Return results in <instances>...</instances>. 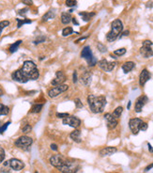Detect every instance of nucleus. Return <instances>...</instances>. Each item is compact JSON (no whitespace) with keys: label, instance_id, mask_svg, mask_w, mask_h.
Wrapping results in <instances>:
<instances>
[{"label":"nucleus","instance_id":"nucleus-39","mask_svg":"<svg viewBox=\"0 0 153 173\" xmlns=\"http://www.w3.org/2000/svg\"><path fill=\"white\" fill-rule=\"evenodd\" d=\"M5 156H6L5 150L3 149L1 146H0V164L3 163V161L5 160Z\"/></svg>","mask_w":153,"mask_h":173},{"label":"nucleus","instance_id":"nucleus-5","mask_svg":"<svg viewBox=\"0 0 153 173\" xmlns=\"http://www.w3.org/2000/svg\"><path fill=\"white\" fill-rule=\"evenodd\" d=\"M33 143V139L28 136H22L20 137H18L15 142L14 145L19 148V149H22L23 151H28L29 149V147L32 145Z\"/></svg>","mask_w":153,"mask_h":173},{"label":"nucleus","instance_id":"nucleus-30","mask_svg":"<svg viewBox=\"0 0 153 173\" xmlns=\"http://www.w3.org/2000/svg\"><path fill=\"white\" fill-rule=\"evenodd\" d=\"M122 112H123V107H122V106H117V107L114 110V112L112 113V115H113L116 119H118L120 118Z\"/></svg>","mask_w":153,"mask_h":173},{"label":"nucleus","instance_id":"nucleus-25","mask_svg":"<svg viewBox=\"0 0 153 173\" xmlns=\"http://www.w3.org/2000/svg\"><path fill=\"white\" fill-rule=\"evenodd\" d=\"M56 16V13H55V11L54 10H50L48 11L43 16H42V22H46L50 19H54Z\"/></svg>","mask_w":153,"mask_h":173},{"label":"nucleus","instance_id":"nucleus-50","mask_svg":"<svg viewBox=\"0 0 153 173\" xmlns=\"http://www.w3.org/2000/svg\"><path fill=\"white\" fill-rule=\"evenodd\" d=\"M87 37L86 36V37H82V38H80V39H78L77 41H76L75 42L76 43H78V42H80V41H84V40H87Z\"/></svg>","mask_w":153,"mask_h":173},{"label":"nucleus","instance_id":"nucleus-37","mask_svg":"<svg viewBox=\"0 0 153 173\" xmlns=\"http://www.w3.org/2000/svg\"><path fill=\"white\" fill-rule=\"evenodd\" d=\"M65 4H66L67 7L72 8V7H75V6H76V4H77V1H76V0H66Z\"/></svg>","mask_w":153,"mask_h":173},{"label":"nucleus","instance_id":"nucleus-15","mask_svg":"<svg viewBox=\"0 0 153 173\" xmlns=\"http://www.w3.org/2000/svg\"><path fill=\"white\" fill-rule=\"evenodd\" d=\"M65 161H66V159L63 156L58 155V154L53 155L52 157L50 158V164L52 165L53 167H55L56 168H57V169H59L64 165Z\"/></svg>","mask_w":153,"mask_h":173},{"label":"nucleus","instance_id":"nucleus-46","mask_svg":"<svg viewBox=\"0 0 153 173\" xmlns=\"http://www.w3.org/2000/svg\"><path fill=\"white\" fill-rule=\"evenodd\" d=\"M22 3L27 5V6H32L33 5V1L32 0H22Z\"/></svg>","mask_w":153,"mask_h":173},{"label":"nucleus","instance_id":"nucleus-44","mask_svg":"<svg viewBox=\"0 0 153 173\" xmlns=\"http://www.w3.org/2000/svg\"><path fill=\"white\" fill-rule=\"evenodd\" d=\"M147 127H148V125H147V123H146V122H142L141 123V125H140V131H147Z\"/></svg>","mask_w":153,"mask_h":173},{"label":"nucleus","instance_id":"nucleus-16","mask_svg":"<svg viewBox=\"0 0 153 173\" xmlns=\"http://www.w3.org/2000/svg\"><path fill=\"white\" fill-rule=\"evenodd\" d=\"M66 80H67V76L65 75V73H64L62 71H57V73H56V78L52 80L51 84L56 87V86L64 84Z\"/></svg>","mask_w":153,"mask_h":173},{"label":"nucleus","instance_id":"nucleus-41","mask_svg":"<svg viewBox=\"0 0 153 173\" xmlns=\"http://www.w3.org/2000/svg\"><path fill=\"white\" fill-rule=\"evenodd\" d=\"M10 124H11V121H8L5 123V124H2L1 126H0V134H3L7 130V128Z\"/></svg>","mask_w":153,"mask_h":173},{"label":"nucleus","instance_id":"nucleus-54","mask_svg":"<svg viewBox=\"0 0 153 173\" xmlns=\"http://www.w3.org/2000/svg\"><path fill=\"white\" fill-rule=\"evenodd\" d=\"M2 125V123H1V121H0V126H1Z\"/></svg>","mask_w":153,"mask_h":173},{"label":"nucleus","instance_id":"nucleus-52","mask_svg":"<svg viewBox=\"0 0 153 173\" xmlns=\"http://www.w3.org/2000/svg\"><path fill=\"white\" fill-rule=\"evenodd\" d=\"M71 21L73 22V24H76V26H77V24H78V22H77V21H76V19H75L74 17H73V18L71 19Z\"/></svg>","mask_w":153,"mask_h":173},{"label":"nucleus","instance_id":"nucleus-7","mask_svg":"<svg viewBox=\"0 0 153 173\" xmlns=\"http://www.w3.org/2000/svg\"><path fill=\"white\" fill-rule=\"evenodd\" d=\"M78 168H79V167L75 162L66 159L64 165L59 168V170L62 173H76L78 171Z\"/></svg>","mask_w":153,"mask_h":173},{"label":"nucleus","instance_id":"nucleus-12","mask_svg":"<svg viewBox=\"0 0 153 173\" xmlns=\"http://www.w3.org/2000/svg\"><path fill=\"white\" fill-rule=\"evenodd\" d=\"M104 119H105V121H106L107 128H108L109 130H113V129H115V128L117 126L118 120H117V119H116L112 114L106 113V114H104Z\"/></svg>","mask_w":153,"mask_h":173},{"label":"nucleus","instance_id":"nucleus-10","mask_svg":"<svg viewBox=\"0 0 153 173\" xmlns=\"http://www.w3.org/2000/svg\"><path fill=\"white\" fill-rule=\"evenodd\" d=\"M143 122V120L139 118H134L131 119L129 121V127L134 135H137L140 131V125Z\"/></svg>","mask_w":153,"mask_h":173},{"label":"nucleus","instance_id":"nucleus-49","mask_svg":"<svg viewBox=\"0 0 153 173\" xmlns=\"http://www.w3.org/2000/svg\"><path fill=\"white\" fill-rule=\"evenodd\" d=\"M152 167H153V163H152V164H150V165H148V166H147V167L145 168V171L147 172V171L150 170V169H151Z\"/></svg>","mask_w":153,"mask_h":173},{"label":"nucleus","instance_id":"nucleus-51","mask_svg":"<svg viewBox=\"0 0 153 173\" xmlns=\"http://www.w3.org/2000/svg\"><path fill=\"white\" fill-rule=\"evenodd\" d=\"M147 146H148V150H149V152H150V153H153V148H152V146L150 145V143H147Z\"/></svg>","mask_w":153,"mask_h":173},{"label":"nucleus","instance_id":"nucleus-2","mask_svg":"<svg viewBox=\"0 0 153 173\" xmlns=\"http://www.w3.org/2000/svg\"><path fill=\"white\" fill-rule=\"evenodd\" d=\"M21 71L28 80L35 81L40 77V71L37 68V65L31 60L24 61L21 68Z\"/></svg>","mask_w":153,"mask_h":173},{"label":"nucleus","instance_id":"nucleus-31","mask_svg":"<svg viewBox=\"0 0 153 173\" xmlns=\"http://www.w3.org/2000/svg\"><path fill=\"white\" fill-rule=\"evenodd\" d=\"M42 107H43V105H42V104H36V105H34V106H32L30 112H31V113H40V112L41 111Z\"/></svg>","mask_w":153,"mask_h":173},{"label":"nucleus","instance_id":"nucleus-17","mask_svg":"<svg viewBox=\"0 0 153 173\" xmlns=\"http://www.w3.org/2000/svg\"><path fill=\"white\" fill-rule=\"evenodd\" d=\"M10 161V166H11V168L15 170V171H20L22 170L23 167H24V164L23 161L17 159V158H11Z\"/></svg>","mask_w":153,"mask_h":173},{"label":"nucleus","instance_id":"nucleus-4","mask_svg":"<svg viewBox=\"0 0 153 173\" xmlns=\"http://www.w3.org/2000/svg\"><path fill=\"white\" fill-rule=\"evenodd\" d=\"M81 58H85L87 60L89 67H94L98 63L96 58L93 56V53H92L89 46H85L83 48V50L81 51Z\"/></svg>","mask_w":153,"mask_h":173},{"label":"nucleus","instance_id":"nucleus-20","mask_svg":"<svg viewBox=\"0 0 153 173\" xmlns=\"http://www.w3.org/2000/svg\"><path fill=\"white\" fill-rule=\"evenodd\" d=\"M117 152V149L116 147H105L104 149H101L100 151V155L101 157H104V156H109L112 155L114 154H116Z\"/></svg>","mask_w":153,"mask_h":173},{"label":"nucleus","instance_id":"nucleus-47","mask_svg":"<svg viewBox=\"0 0 153 173\" xmlns=\"http://www.w3.org/2000/svg\"><path fill=\"white\" fill-rule=\"evenodd\" d=\"M129 34H130V31H129V30H126V31H123V32H121V34H120L119 38L127 37V36H129Z\"/></svg>","mask_w":153,"mask_h":173},{"label":"nucleus","instance_id":"nucleus-14","mask_svg":"<svg viewBox=\"0 0 153 173\" xmlns=\"http://www.w3.org/2000/svg\"><path fill=\"white\" fill-rule=\"evenodd\" d=\"M11 78H12V80H14L18 83H21V84H24V83H27V82L29 81L27 77L24 76V75L21 71V69L16 70L11 73Z\"/></svg>","mask_w":153,"mask_h":173},{"label":"nucleus","instance_id":"nucleus-18","mask_svg":"<svg viewBox=\"0 0 153 173\" xmlns=\"http://www.w3.org/2000/svg\"><path fill=\"white\" fill-rule=\"evenodd\" d=\"M150 77H151V75L147 69L142 70L140 76H139V85L141 87H144L146 85V83L150 79Z\"/></svg>","mask_w":153,"mask_h":173},{"label":"nucleus","instance_id":"nucleus-8","mask_svg":"<svg viewBox=\"0 0 153 173\" xmlns=\"http://www.w3.org/2000/svg\"><path fill=\"white\" fill-rule=\"evenodd\" d=\"M62 123L64 125H69V126H70V127H72L74 129H77L81 125V119L79 118H77L76 116L69 115L68 117L63 119Z\"/></svg>","mask_w":153,"mask_h":173},{"label":"nucleus","instance_id":"nucleus-53","mask_svg":"<svg viewBox=\"0 0 153 173\" xmlns=\"http://www.w3.org/2000/svg\"><path fill=\"white\" fill-rule=\"evenodd\" d=\"M131 104H132L131 102H129V103H128V106H127V108H128V109H130V108H131Z\"/></svg>","mask_w":153,"mask_h":173},{"label":"nucleus","instance_id":"nucleus-29","mask_svg":"<svg viewBox=\"0 0 153 173\" xmlns=\"http://www.w3.org/2000/svg\"><path fill=\"white\" fill-rule=\"evenodd\" d=\"M10 113V108L7 106L0 104V116H6Z\"/></svg>","mask_w":153,"mask_h":173},{"label":"nucleus","instance_id":"nucleus-48","mask_svg":"<svg viewBox=\"0 0 153 173\" xmlns=\"http://www.w3.org/2000/svg\"><path fill=\"white\" fill-rule=\"evenodd\" d=\"M51 149H52L53 151H57L58 150V147L56 144H51Z\"/></svg>","mask_w":153,"mask_h":173},{"label":"nucleus","instance_id":"nucleus-43","mask_svg":"<svg viewBox=\"0 0 153 173\" xmlns=\"http://www.w3.org/2000/svg\"><path fill=\"white\" fill-rule=\"evenodd\" d=\"M77 81H78L77 71H73V75H72V82L75 84V83H77Z\"/></svg>","mask_w":153,"mask_h":173},{"label":"nucleus","instance_id":"nucleus-27","mask_svg":"<svg viewBox=\"0 0 153 173\" xmlns=\"http://www.w3.org/2000/svg\"><path fill=\"white\" fill-rule=\"evenodd\" d=\"M11 166H10V161H5L1 167V168H0V171L3 172V173H9L11 171Z\"/></svg>","mask_w":153,"mask_h":173},{"label":"nucleus","instance_id":"nucleus-45","mask_svg":"<svg viewBox=\"0 0 153 173\" xmlns=\"http://www.w3.org/2000/svg\"><path fill=\"white\" fill-rule=\"evenodd\" d=\"M70 114L69 113H57V117L58 119H65L66 117H68Z\"/></svg>","mask_w":153,"mask_h":173},{"label":"nucleus","instance_id":"nucleus-9","mask_svg":"<svg viewBox=\"0 0 153 173\" xmlns=\"http://www.w3.org/2000/svg\"><path fill=\"white\" fill-rule=\"evenodd\" d=\"M68 89H69V86H68V85H65V84L56 86V87H54V88H52L51 89L48 90V96H49L50 98H56V97H57L58 95H60L61 93L67 91Z\"/></svg>","mask_w":153,"mask_h":173},{"label":"nucleus","instance_id":"nucleus-36","mask_svg":"<svg viewBox=\"0 0 153 173\" xmlns=\"http://www.w3.org/2000/svg\"><path fill=\"white\" fill-rule=\"evenodd\" d=\"M74 104H75V106H76V108H77V109H81V108L84 107V105H83L82 101L80 100L79 98H76L75 99V100H74Z\"/></svg>","mask_w":153,"mask_h":173},{"label":"nucleus","instance_id":"nucleus-33","mask_svg":"<svg viewBox=\"0 0 153 173\" xmlns=\"http://www.w3.org/2000/svg\"><path fill=\"white\" fill-rule=\"evenodd\" d=\"M10 24H11V23H10V21H8V20H4V21L0 22V36H1V33H2L3 29L6 28L7 27H9Z\"/></svg>","mask_w":153,"mask_h":173},{"label":"nucleus","instance_id":"nucleus-42","mask_svg":"<svg viewBox=\"0 0 153 173\" xmlns=\"http://www.w3.org/2000/svg\"><path fill=\"white\" fill-rule=\"evenodd\" d=\"M45 37H42V36H40V37H38L33 42H34V44H39V43H41V42H44V41H45Z\"/></svg>","mask_w":153,"mask_h":173},{"label":"nucleus","instance_id":"nucleus-21","mask_svg":"<svg viewBox=\"0 0 153 173\" xmlns=\"http://www.w3.org/2000/svg\"><path fill=\"white\" fill-rule=\"evenodd\" d=\"M135 67V63L134 61H127L122 65V70L124 71V73H128L130 71H132Z\"/></svg>","mask_w":153,"mask_h":173},{"label":"nucleus","instance_id":"nucleus-35","mask_svg":"<svg viewBox=\"0 0 153 173\" xmlns=\"http://www.w3.org/2000/svg\"><path fill=\"white\" fill-rule=\"evenodd\" d=\"M31 131H32V127H31V125H29V124H25L24 126L22 127V133H23V134H28V133H30Z\"/></svg>","mask_w":153,"mask_h":173},{"label":"nucleus","instance_id":"nucleus-32","mask_svg":"<svg viewBox=\"0 0 153 173\" xmlns=\"http://www.w3.org/2000/svg\"><path fill=\"white\" fill-rule=\"evenodd\" d=\"M72 33H73V29H72L71 27H66L62 30V36H64V37H68V36H70Z\"/></svg>","mask_w":153,"mask_h":173},{"label":"nucleus","instance_id":"nucleus-3","mask_svg":"<svg viewBox=\"0 0 153 173\" xmlns=\"http://www.w3.org/2000/svg\"><path fill=\"white\" fill-rule=\"evenodd\" d=\"M123 31V24L120 19H116L111 24V30L106 35V40L109 42L115 41L117 38H119L121 32Z\"/></svg>","mask_w":153,"mask_h":173},{"label":"nucleus","instance_id":"nucleus-13","mask_svg":"<svg viewBox=\"0 0 153 173\" xmlns=\"http://www.w3.org/2000/svg\"><path fill=\"white\" fill-rule=\"evenodd\" d=\"M97 64L100 67V69H101V70L104 71L109 72V71H112L115 69L117 63L116 62H109L106 59H101V60L98 61Z\"/></svg>","mask_w":153,"mask_h":173},{"label":"nucleus","instance_id":"nucleus-34","mask_svg":"<svg viewBox=\"0 0 153 173\" xmlns=\"http://www.w3.org/2000/svg\"><path fill=\"white\" fill-rule=\"evenodd\" d=\"M126 52H127L126 48H119V49H117V50L114 51V55L117 56V57H121V56L125 55Z\"/></svg>","mask_w":153,"mask_h":173},{"label":"nucleus","instance_id":"nucleus-38","mask_svg":"<svg viewBox=\"0 0 153 173\" xmlns=\"http://www.w3.org/2000/svg\"><path fill=\"white\" fill-rule=\"evenodd\" d=\"M97 46H98V49H99V51H100V53H106V52H107V48H106V46L104 45L103 43L99 42Z\"/></svg>","mask_w":153,"mask_h":173},{"label":"nucleus","instance_id":"nucleus-19","mask_svg":"<svg viewBox=\"0 0 153 173\" xmlns=\"http://www.w3.org/2000/svg\"><path fill=\"white\" fill-rule=\"evenodd\" d=\"M91 79H92V75L91 72L85 71L82 72V75L80 76V81L82 83V85L84 86H88L91 83Z\"/></svg>","mask_w":153,"mask_h":173},{"label":"nucleus","instance_id":"nucleus-1","mask_svg":"<svg viewBox=\"0 0 153 173\" xmlns=\"http://www.w3.org/2000/svg\"><path fill=\"white\" fill-rule=\"evenodd\" d=\"M87 104L92 113L99 114L104 112V107L106 106V98L103 95L95 96L93 94H90L87 96Z\"/></svg>","mask_w":153,"mask_h":173},{"label":"nucleus","instance_id":"nucleus-26","mask_svg":"<svg viewBox=\"0 0 153 173\" xmlns=\"http://www.w3.org/2000/svg\"><path fill=\"white\" fill-rule=\"evenodd\" d=\"M22 42H23V41H22V40H19V41H15L14 43H12V44L10 46V48H9L10 52H11V53H15V52L18 50L19 46L22 44Z\"/></svg>","mask_w":153,"mask_h":173},{"label":"nucleus","instance_id":"nucleus-6","mask_svg":"<svg viewBox=\"0 0 153 173\" xmlns=\"http://www.w3.org/2000/svg\"><path fill=\"white\" fill-rule=\"evenodd\" d=\"M152 41L149 40H146L142 43V47L140 48V54L145 58H150L153 57V50H152Z\"/></svg>","mask_w":153,"mask_h":173},{"label":"nucleus","instance_id":"nucleus-28","mask_svg":"<svg viewBox=\"0 0 153 173\" xmlns=\"http://www.w3.org/2000/svg\"><path fill=\"white\" fill-rule=\"evenodd\" d=\"M16 21H17V28H20L23 26V24H31L32 23V21L29 20V19H28V18H25V19H16Z\"/></svg>","mask_w":153,"mask_h":173},{"label":"nucleus","instance_id":"nucleus-22","mask_svg":"<svg viewBox=\"0 0 153 173\" xmlns=\"http://www.w3.org/2000/svg\"><path fill=\"white\" fill-rule=\"evenodd\" d=\"M70 137L75 142V143H80L82 141L81 139V132L78 130V129H75L73 132L70 133Z\"/></svg>","mask_w":153,"mask_h":173},{"label":"nucleus","instance_id":"nucleus-11","mask_svg":"<svg viewBox=\"0 0 153 173\" xmlns=\"http://www.w3.org/2000/svg\"><path fill=\"white\" fill-rule=\"evenodd\" d=\"M148 102V98L146 95H141L140 97H138L135 101L134 104V111L136 113H140L143 109V107L145 106V105Z\"/></svg>","mask_w":153,"mask_h":173},{"label":"nucleus","instance_id":"nucleus-40","mask_svg":"<svg viewBox=\"0 0 153 173\" xmlns=\"http://www.w3.org/2000/svg\"><path fill=\"white\" fill-rule=\"evenodd\" d=\"M29 11V10H28V8H24V9H21V10H19L18 11V14L20 15V16H23V17H24L25 16V14H27L28 12Z\"/></svg>","mask_w":153,"mask_h":173},{"label":"nucleus","instance_id":"nucleus-24","mask_svg":"<svg viewBox=\"0 0 153 173\" xmlns=\"http://www.w3.org/2000/svg\"><path fill=\"white\" fill-rule=\"evenodd\" d=\"M79 15L82 17L83 21H85V22H88V21H90V20H91V19L96 15V13H95V12L81 11V12H79Z\"/></svg>","mask_w":153,"mask_h":173},{"label":"nucleus","instance_id":"nucleus-55","mask_svg":"<svg viewBox=\"0 0 153 173\" xmlns=\"http://www.w3.org/2000/svg\"><path fill=\"white\" fill-rule=\"evenodd\" d=\"M35 173H39V172H38V171H35Z\"/></svg>","mask_w":153,"mask_h":173},{"label":"nucleus","instance_id":"nucleus-23","mask_svg":"<svg viewBox=\"0 0 153 173\" xmlns=\"http://www.w3.org/2000/svg\"><path fill=\"white\" fill-rule=\"evenodd\" d=\"M71 19H72V17H71V15H70V12H68V11L62 12L61 17H60V20H61V23H62L63 24H70V23L71 22Z\"/></svg>","mask_w":153,"mask_h":173}]
</instances>
